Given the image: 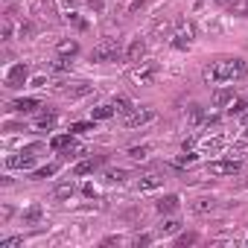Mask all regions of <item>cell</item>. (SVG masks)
I'll return each mask as SVG.
<instances>
[{
    "mask_svg": "<svg viewBox=\"0 0 248 248\" xmlns=\"http://www.w3.org/2000/svg\"><path fill=\"white\" fill-rule=\"evenodd\" d=\"M93 123H96V120H91V123H73L70 132H73V135H79V132H91V129H93Z\"/></svg>",
    "mask_w": 248,
    "mask_h": 248,
    "instance_id": "32",
    "label": "cell"
},
{
    "mask_svg": "<svg viewBox=\"0 0 248 248\" xmlns=\"http://www.w3.org/2000/svg\"><path fill=\"white\" fill-rule=\"evenodd\" d=\"M196 161H199V155H196V152H187V155L175 158V167H193Z\"/></svg>",
    "mask_w": 248,
    "mask_h": 248,
    "instance_id": "26",
    "label": "cell"
},
{
    "mask_svg": "<svg viewBox=\"0 0 248 248\" xmlns=\"http://www.w3.org/2000/svg\"><path fill=\"white\" fill-rule=\"evenodd\" d=\"M32 152H38V149L32 146V149H27V152H21V155H12L6 164H9V167H15V170H30V167L35 164V155H32Z\"/></svg>",
    "mask_w": 248,
    "mask_h": 248,
    "instance_id": "8",
    "label": "cell"
},
{
    "mask_svg": "<svg viewBox=\"0 0 248 248\" xmlns=\"http://www.w3.org/2000/svg\"><path fill=\"white\" fill-rule=\"evenodd\" d=\"M161 184H164V172H161V170H149V172H143V175L138 178V190H140V193L158 190Z\"/></svg>",
    "mask_w": 248,
    "mask_h": 248,
    "instance_id": "6",
    "label": "cell"
},
{
    "mask_svg": "<svg viewBox=\"0 0 248 248\" xmlns=\"http://www.w3.org/2000/svg\"><path fill=\"white\" fill-rule=\"evenodd\" d=\"M178 204H181V199H178L175 193H170V196H164V199H158V202H155V210L164 216V213H172V210H178Z\"/></svg>",
    "mask_w": 248,
    "mask_h": 248,
    "instance_id": "11",
    "label": "cell"
},
{
    "mask_svg": "<svg viewBox=\"0 0 248 248\" xmlns=\"http://www.w3.org/2000/svg\"><path fill=\"white\" fill-rule=\"evenodd\" d=\"M199 242V233H181L178 239H175V245H181V248H187V245H196Z\"/></svg>",
    "mask_w": 248,
    "mask_h": 248,
    "instance_id": "27",
    "label": "cell"
},
{
    "mask_svg": "<svg viewBox=\"0 0 248 248\" xmlns=\"http://www.w3.org/2000/svg\"><path fill=\"white\" fill-rule=\"evenodd\" d=\"M245 242H248V239H245Z\"/></svg>",
    "mask_w": 248,
    "mask_h": 248,
    "instance_id": "43",
    "label": "cell"
},
{
    "mask_svg": "<svg viewBox=\"0 0 248 248\" xmlns=\"http://www.w3.org/2000/svg\"><path fill=\"white\" fill-rule=\"evenodd\" d=\"M105 178H108L111 184H120V181H126V170H108Z\"/></svg>",
    "mask_w": 248,
    "mask_h": 248,
    "instance_id": "28",
    "label": "cell"
},
{
    "mask_svg": "<svg viewBox=\"0 0 248 248\" xmlns=\"http://www.w3.org/2000/svg\"><path fill=\"white\" fill-rule=\"evenodd\" d=\"M53 126H56V114H47V117H38L35 120V129H47L50 132Z\"/></svg>",
    "mask_w": 248,
    "mask_h": 248,
    "instance_id": "25",
    "label": "cell"
},
{
    "mask_svg": "<svg viewBox=\"0 0 248 248\" xmlns=\"http://www.w3.org/2000/svg\"><path fill=\"white\" fill-rule=\"evenodd\" d=\"M32 15H38V18H53V3L50 0H32Z\"/></svg>",
    "mask_w": 248,
    "mask_h": 248,
    "instance_id": "18",
    "label": "cell"
},
{
    "mask_svg": "<svg viewBox=\"0 0 248 248\" xmlns=\"http://www.w3.org/2000/svg\"><path fill=\"white\" fill-rule=\"evenodd\" d=\"M38 219H41V207H38V204H32V207L24 213V222H38Z\"/></svg>",
    "mask_w": 248,
    "mask_h": 248,
    "instance_id": "30",
    "label": "cell"
},
{
    "mask_svg": "<svg viewBox=\"0 0 248 248\" xmlns=\"http://www.w3.org/2000/svg\"><path fill=\"white\" fill-rule=\"evenodd\" d=\"M88 3H91V6H93L96 12H102V0H88Z\"/></svg>",
    "mask_w": 248,
    "mask_h": 248,
    "instance_id": "41",
    "label": "cell"
},
{
    "mask_svg": "<svg viewBox=\"0 0 248 248\" xmlns=\"http://www.w3.org/2000/svg\"><path fill=\"white\" fill-rule=\"evenodd\" d=\"M21 245H24V236H9L0 242V248H21Z\"/></svg>",
    "mask_w": 248,
    "mask_h": 248,
    "instance_id": "31",
    "label": "cell"
},
{
    "mask_svg": "<svg viewBox=\"0 0 248 248\" xmlns=\"http://www.w3.org/2000/svg\"><path fill=\"white\" fill-rule=\"evenodd\" d=\"M73 196H76V184H73V181L59 184V187L53 190V199H56V202H67V199H73Z\"/></svg>",
    "mask_w": 248,
    "mask_h": 248,
    "instance_id": "15",
    "label": "cell"
},
{
    "mask_svg": "<svg viewBox=\"0 0 248 248\" xmlns=\"http://www.w3.org/2000/svg\"><path fill=\"white\" fill-rule=\"evenodd\" d=\"M27 76H30V67H27V64H15V67L9 70V76H6V85H9V88H21V85L27 82Z\"/></svg>",
    "mask_w": 248,
    "mask_h": 248,
    "instance_id": "9",
    "label": "cell"
},
{
    "mask_svg": "<svg viewBox=\"0 0 248 248\" xmlns=\"http://www.w3.org/2000/svg\"><path fill=\"white\" fill-rule=\"evenodd\" d=\"M105 164V155H99V158H88V161H82V164H76V170H73V175H91L96 167H102Z\"/></svg>",
    "mask_w": 248,
    "mask_h": 248,
    "instance_id": "12",
    "label": "cell"
},
{
    "mask_svg": "<svg viewBox=\"0 0 248 248\" xmlns=\"http://www.w3.org/2000/svg\"><path fill=\"white\" fill-rule=\"evenodd\" d=\"M38 108V99H15L12 102V111H18V114H30V111H35Z\"/></svg>",
    "mask_w": 248,
    "mask_h": 248,
    "instance_id": "19",
    "label": "cell"
},
{
    "mask_svg": "<svg viewBox=\"0 0 248 248\" xmlns=\"http://www.w3.org/2000/svg\"><path fill=\"white\" fill-rule=\"evenodd\" d=\"M216 207H219V202H216L213 196H199V199L190 202V210L199 213V216H207V213H213Z\"/></svg>",
    "mask_w": 248,
    "mask_h": 248,
    "instance_id": "7",
    "label": "cell"
},
{
    "mask_svg": "<svg viewBox=\"0 0 248 248\" xmlns=\"http://www.w3.org/2000/svg\"><path fill=\"white\" fill-rule=\"evenodd\" d=\"M149 242H152V236H146V233L143 236H135V245H149Z\"/></svg>",
    "mask_w": 248,
    "mask_h": 248,
    "instance_id": "40",
    "label": "cell"
},
{
    "mask_svg": "<svg viewBox=\"0 0 248 248\" xmlns=\"http://www.w3.org/2000/svg\"><path fill=\"white\" fill-rule=\"evenodd\" d=\"M245 140H248V135H245Z\"/></svg>",
    "mask_w": 248,
    "mask_h": 248,
    "instance_id": "42",
    "label": "cell"
},
{
    "mask_svg": "<svg viewBox=\"0 0 248 248\" xmlns=\"http://www.w3.org/2000/svg\"><path fill=\"white\" fill-rule=\"evenodd\" d=\"M245 108H248V105H245V102H233V105H231V114H242V111H245Z\"/></svg>",
    "mask_w": 248,
    "mask_h": 248,
    "instance_id": "37",
    "label": "cell"
},
{
    "mask_svg": "<svg viewBox=\"0 0 248 248\" xmlns=\"http://www.w3.org/2000/svg\"><path fill=\"white\" fill-rule=\"evenodd\" d=\"M231 15H236V18H248V0H231Z\"/></svg>",
    "mask_w": 248,
    "mask_h": 248,
    "instance_id": "23",
    "label": "cell"
},
{
    "mask_svg": "<svg viewBox=\"0 0 248 248\" xmlns=\"http://www.w3.org/2000/svg\"><path fill=\"white\" fill-rule=\"evenodd\" d=\"M123 53V41L120 38H105V41H99L93 50H91V62H96V64H108V62H117Z\"/></svg>",
    "mask_w": 248,
    "mask_h": 248,
    "instance_id": "2",
    "label": "cell"
},
{
    "mask_svg": "<svg viewBox=\"0 0 248 248\" xmlns=\"http://www.w3.org/2000/svg\"><path fill=\"white\" fill-rule=\"evenodd\" d=\"M129 158L132 161H146L149 158V146H132L129 149Z\"/></svg>",
    "mask_w": 248,
    "mask_h": 248,
    "instance_id": "24",
    "label": "cell"
},
{
    "mask_svg": "<svg viewBox=\"0 0 248 248\" xmlns=\"http://www.w3.org/2000/svg\"><path fill=\"white\" fill-rule=\"evenodd\" d=\"M53 70H59V73H62V70H70V62H67L64 56H59V59L53 62Z\"/></svg>",
    "mask_w": 248,
    "mask_h": 248,
    "instance_id": "34",
    "label": "cell"
},
{
    "mask_svg": "<svg viewBox=\"0 0 248 248\" xmlns=\"http://www.w3.org/2000/svg\"><path fill=\"white\" fill-rule=\"evenodd\" d=\"M120 242H123L120 236H105V239H102V245H120Z\"/></svg>",
    "mask_w": 248,
    "mask_h": 248,
    "instance_id": "39",
    "label": "cell"
},
{
    "mask_svg": "<svg viewBox=\"0 0 248 248\" xmlns=\"http://www.w3.org/2000/svg\"><path fill=\"white\" fill-rule=\"evenodd\" d=\"M50 146L56 149V152H64V149H73L76 146V135L70 132V135H56L53 140H50Z\"/></svg>",
    "mask_w": 248,
    "mask_h": 248,
    "instance_id": "14",
    "label": "cell"
},
{
    "mask_svg": "<svg viewBox=\"0 0 248 248\" xmlns=\"http://www.w3.org/2000/svg\"><path fill=\"white\" fill-rule=\"evenodd\" d=\"M9 38H12V21L3 18V41H9Z\"/></svg>",
    "mask_w": 248,
    "mask_h": 248,
    "instance_id": "35",
    "label": "cell"
},
{
    "mask_svg": "<svg viewBox=\"0 0 248 248\" xmlns=\"http://www.w3.org/2000/svg\"><path fill=\"white\" fill-rule=\"evenodd\" d=\"M18 32H21V38H32V35H35V24H32V21H24V24L18 27Z\"/></svg>",
    "mask_w": 248,
    "mask_h": 248,
    "instance_id": "29",
    "label": "cell"
},
{
    "mask_svg": "<svg viewBox=\"0 0 248 248\" xmlns=\"http://www.w3.org/2000/svg\"><path fill=\"white\" fill-rule=\"evenodd\" d=\"M56 53L64 56V59H70V56L79 53V41H76V38H70V41H59V44H56Z\"/></svg>",
    "mask_w": 248,
    "mask_h": 248,
    "instance_id": "16",
    "label": "cell"
},
{
    "mask_svg": "<svg viewBox=\"0 0 248 248\" xmlns=\"http://www.w3.org/2000/svg\"><path fill=\"white\" fill-rule=\"evenodd\" d=\"M152 120H155V108L152 105H140V108H135L126 117V129H140V126H146V123H152Z\"/></svg>",
    "mask_w": 248,
    "mask_h": 248,
    "instance_id": "4",
    "label": "cell"
},
{
    "mask_svg": "<svg viewBox=\"0 0 248 248\" xmlns=\"http://www.w3.org/2000/svg\"><path fill=\"white\" fill-rule=\"evenodd\" d=\"M248 76V62L239 56H228V59H216L204 67V82L210 85H231Z\"/></svg>",
    "mask_w": 248,
    "mask_h": 248,
    "instance_id": "1",
    "label": "cell"
},
{
    "mask_svg": "<svg viewBox=\"0 0 248 248\" xmlns=\"http://www.w3.org/2000/svg\"><path fill=\"white\" fill-rule=\"evenodd\" d=\"M117 111H114V102H102V105H96V108H91V120H108V117H114Z\"/></svg>",
    "mask_w": 248,
    "mask_h": 248,
    "instance_id": "17",
    "label": "cell"
},
{
    "mask_svg": "<svg viewBox=\"0 0 248 248\" xmlns=\"http://www.w3.org/2000/svg\"><path fill=\"white\" fill-rule=\"evenodd\" d=\"M114 111H117L120 117H129V114L135 111V105H132L126 96H117V99H114Z\"/></svg>",
    "mask_w": 248,
    "mask_h": 248,
    "instance_id": "21",
    "label": "cell"
},
{
    "mask_svg": "<svg viewBox=\"0 0 248 248\" xmlns=\"http://www.w3.org/2000/svg\"><path fill=\"white\" fill-rule=\"evenodd\" d=\"M239 170H242L239 161H210L207 164V172L210 175H236Z\"/></svg>",
    "mask_w": 248,
    "mask_h": 248,
    "instance_id": "5",
    "label": "cell"
},
{
    "mask_svg": "<svg viewBox=\"0 0 248 248\" xmlns=\"http://www.w3.org/2000/svg\"><path fill=\"white\" fill-rule=\"evenodd\" d=\"M146 56V41L143 38H135L132 44H129V50H126V62H135V64H140V59Z\"/></svg>",
    "mask_w": 248,
    "mask_h": 248,
    "instance_id": "10",
    "label": "cell"
},
{
    "mask_svg": "<svg viewBox=\"0 0 248 248\" xmlns=\"http://www.w3.org/2000/svg\"><path fill=\"white\" fill-rule=\"evenodd\" d=\"M143 6H146V0H132V6H129V12L135 15V12H140Z\"/></svg>",
    "mask_w": 248,
    "mask_h": 248,
    "instance_id": "36",
    "label": "cell"
},
{
    "mask_svg": "<svg viewBox=\"0 0 248 248\" xmlns=\"http://www.w3.org/2000/svg\"><path fill=\"white\" fill-rule=\"evenodd\" d=\"M56 164H50V167H41V170H35V178H50V175H56Z\"/></svg>",
    "mask_w": 248,
    "mask_h": 248,
    "instance_id": "33",
    "label": "cell"
},
{
    "mask_svg": "<svg viewBox=\"0 0 248 248\" xmlns=\"http://www.w3.org/2000/svg\"><path fill=\"white\" fill-rule=\"evenodd\" d=\"M213 105H216V108L233 105V91H231V88H216V91H213Z\"/></svg>",
    "mask_w": 248,
    "mask_h": 248,
    "instance_id": "13",
    "label": "cell"
},
{
    "mask_svg": "<svg viewBox=\"0 0 248 248\" xmlns=\"http://www.w3.org/2000/svg\"><path fill=\"white\" fill-rule=\"evenodd\" d=\"M158 76H161V67H158L155 62H140V67H135V70L129 73V82H132L135 88H149V85L158 82Z\"/></svg>",
    "mask_w": 248,
    "mask_h": 248,
    "instance_id": "3",
    "label": "cell"
},
{
    "mask_svg": "<svg viewBox=\"0 0 248 248\" xmlns=\"http://www.w3.org/2000/svg\"><path fill=\"white\" fill-rule=\"evenodd\" d=\"M178 228H181V219H175V216H167V219L158 225V231H161L164 236H167V233H175Z\"/></svg>",
    "mask_w": 248,
    "mask_h": 248,
    "instance_id": "22",
    "label": "cell"
},
{
    "mask_svg": "<svg viewBox=\"0 0 248 248\" xmlns=\"http://www.w3.org/2000/svg\"><path fill=\"white\" fill-rule=\"evenodd\" d=\"M91 91H93V85H88V82H79V85H70L64 93H67L70 99H76V96H88Z\"/></svg>",
    "mask_w": 248,
    "mask_h": 248,
    "instance_id": "20",
    "label": "cell"
},
{
    "mask_svg": "<svg viewBox=\"0 0 248 248\" xmlns=\"http://www.w3.org/2000/svg\"><path fill=\"white\" fill-rule=\"evenodd\" d=\"M219 146H222V140H204V149H210V152L219 149Z\"/></svg>",
    "mask_w": 248,
    "mask_h": 248,
    "instance_id": "38",
    "label": "cell"
}]
</instances>
